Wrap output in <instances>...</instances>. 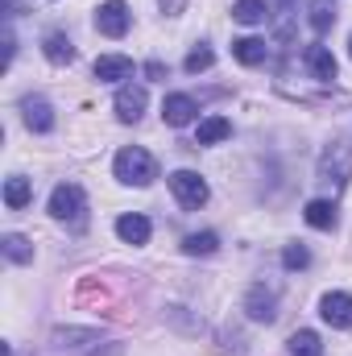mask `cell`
Instances as JSON below:
<instances>
[{
    "label": "cell",
    "instance_id": "18",
    "mask_svg": "<svg viewBox=\"0 0 352 356\" xmlns=\"http://www.w3.org/2000/svg\"><path fill=\"white\" fill-rule=\"evenodd\" d=\"M29 199H33V182H29V178L13 175L4 182V207H8V211H21Z\"/></svg>",
    "mask_w": 352,
    "mask_h": 356
},
{
    "label": "cell",
    "instance_id": "5",
    "mask_svg": "<svg viewBox=\"0 0 352 356\" xmlns=\"http://www.w3.org/2000/svg\"><path fill=\"white\" fill-rule=\"evenodd\" d=\"M129 21H133V13H129L125 0H108V4L95 8V29L104 38H125L129 33Z\"/></svg>",
    "mask_w": 352,
    "mask_h": 356
},
{
    "label": "cell",
    "instance_id": "11",
    "mask_svg": "<svg viewBox=\"0 0 352 356\" xmlns=\"http://www.w3.org/2000/svg\"><path fill=\"white\" fill-rule=\"evenodd\" d=\"M21 120H25V129L29 133H50L54 129V108L46 104V99H21Z\"/></svg>",
    "mask_w": 352,
    "mask_h": 356
},
{
    "label": "cell",
    "instance_id": "16",
    "mask_svg": "<svg viewBox=\"0 0 352 356\" xmlns=\"http://www.w3.org/2000/svg\"><path fill=\"white\" fill-rule=\"evenodd\" d=\"M232 54H237V63H245V67H262L265 58H269V46H265L262 38H237V42H232Z\"/></svg>",
    "mask_w": 352,
    "mask_h": 356
},
{
    "label": "cell",
    "instance_id": "17",
    "mask_svg": "<svg viewBox=\"0 0 352 356\" xmlns=\"http://www.w3.org/2000/svg\"><path fill=\"white\" fill-rule=\"evenodd\" d=\"M42 54H46L54 67H67V63H75V46H71V38H67V33H46V42H42Z\"/></svg>",
    "mask_w": 352,
    "mask_h": 356
},
{
    "label": "cell",
    "instance_id": "25",
    "mask_svg": "<svg viewBox=\"0 0 352 356\" xmlns=\"http://www.w3.org/2000/svg\"><path fill=\"white\" fill-rule=\"evenodd\" d=\"M216 63V54H211V46H195L191 54H186V63H182V71L186 75H199V71H207Z\"/></svg>",
    "mask_w": 352,
    "mask_h": 356
},
{
    "label": "cell",
    "instance_id": "27",
    "mask_svg": "<svg viewBox=\"0 0 352 356\" xmlns=\"http://www.w3.org/2000/svg\"><path fill=\"white\" fill-rule=\"evenodd\" d=\"M158 4H162L166 17H182V8H186V0H158Z\"/></svg>",
    "mask_w": 352,
    "mask_h": 356
},
{
    "label": "cell",
    "instance_id": "30",
    "mask_svg": "<svg viewBox=\"0 0 352 356\" xmlns=\"http://www.w3.org/2000/svg\"><path fill=\"white\" fill-rule=\"evenodd\" d=\"M349 58H352V38H349Z\"/></svg>",
    "mask_w": 352,
    "mask_h": 356
},
{
    "label": "cell",
    "instance_id": "3",
    "mask_svg": "<svg viewBox=\"0 0 352 356\" xmlns=\"http://www.w3.org/2000/svg\"><path fill=\"white\" fill-rule=\"evenodd\" d=\"M319 178L332 182L336 191L349 186V178H352V145L349 141H332V145H323V154H319Z\"/></svg>",
    "mask_w": 352,
    "mask_h": 356
},
{
    "label": "cell",
    "instance_id": "10",
    "mask_svg": "<svg viewBox=\"0 0 352 356\" xmlns=\"http://www.w3.org/2000/svg\"><path fill=\"white\" fill-rule=\"evenodd\" d=\"M303 63H307V71H311L319 83H332V79H336V71H340V67H336V54H332L328 46H319V42H315V46H307Z\"/></svg>",
    "mask_w": 352,
    "mask_h": 356
},
{
    "label": "cell",
    "instance_id": "6",
    "mask_svg": "<svg viewBox=\"0 0 352 356\" xmlns=\"http://www.w3.org/2000/svg\"><path fill=\"white\" fill-rule=\"evenodd\" d=\"M145 104H150V95H145V88H141V83H125V88L116 91V116H120L125 124L141 120Z\"/></svg>",
    "mask_w": 352,
    "mask_h": 356
},
{
    "label": "cell",
    "instance_id": "29",
    "mask_svg": "<svg viewBox=\"0 0 352 356\" xmlns=\"http://www.w3.org/2000/svg\"><path fill=\"white\" fill-rule=\"evenodd\" d=\"M278 4H298V0H278Z\"/></svg>",
    "mask_w": 352,
    "mask_h": 356
},
{
    "label": "cell",
    "instance_id": "23",
    "mask_svg": "<svg viewBox=\"0 0 352 356\" xmlns=\"http://www.w3.org/2000/svg\"><path fill=\"white\" fill-rule=\"evenodd\" d=\"M232 17H237L241 25H262L265 17H269V4H265V0H237V4H232Z\"/></svg>",
    "mask_w": 352,
    "mask_h": 356
},
{
    "label": "cell",
    "instance_id": "14",
    "mask_svg": "<svg viewBox=\"0 0 352 356\" xmlns=\"http://www.w3.org/2000/svg\"><path fill=\"white\" fill-rule=\"evenodd\" d=\"M303 220H307L311 228H319V232H332L340 216H336V203H332V199H311V203L303 207Z\"/></svg>",
    "mask_w": 352,
    "mask_h": 356
},
{
    "label": "cell",
    "instance_id": "8",
    "mask_svg": "<svg viewBox=\"0 0 352 356\" xmlns=\"http://www.w3.org/2000/svg\"><path fill=\"white\" fill-rule=\"evenodd\" d=\"M245 311H249L253 323H273V319H278V294L265 290V286H253V290L245 294Z\"/></svg>",
    "mask_w": 352,
    "mask_h": 356
},
{
    "label": "cell",
    "instance_id": "4",
    "mask_svg": "<svg viewBox=\"0 0 352 356\" xmlns=\"http://www.w3.org/2000/svg\"><path fill=\"white\" fill-rule=\"evenodd\" d=\"M170 191H175V199L182 203V207H203L207 199H211V191H207V182L195 175V170H175L170 175Z\"/></svg>",
    "mask_w": 352,
    "mask_h": 356
},
{
    "label": "cell",
    "instance_id": "19",
    "mask_svg": "<svg viewBox=\"0 0 352 356\" xmlns=\"http://www.w3.org/2000/svg\"><path fill=\"white\" fill-rule=\"evenodd\" d=\"M50 340H54V348H88V344H99V336L83 332V327H58Z\"/></svg>",
    "mask_w": 352,
    "mask_h": 356
},
{
    "label": "cell",
    "instance_id": "26",
    "mask_svg": "<svg viewBox=\"0 0 352 356\" xmlns=\"http://www.w3.org/2000/svg\"><path fill=\"white\" fill-rule=\"evenodd\" d=\"M282 266H286V269H307V266H311L307 245H286V249H282Z\"/></svg>",
    "mask_w": 352,
    "mask_h": 356
},
{
    "label": "cell",
    "instance_id": "21",
    "mask_svg": "<svg viewBox=\"0 0 352 356\" xmlns=\"http://www.w3.org/2000/svg\"><path fill=\"white\" fill-rule=\"evenodd\" d=\"M0 249H4V257H8L13 266H29V261H33V245H29L25 236H17V232H8V236L0 241Z\"/></svg>",
    "mask_w": 352,
    "mask_h": 356
},
{
    "label": "cell",
    "instance_id": "28",
    "mask_svg": "<svg viewBox=\"0 0 352 356\" xmlns=\"http://www.w3.org/2000/svg\"><path fill=\"white\" fill-rule=\"evenodd\" d=\"M145 75H150V79H162V75H166V67H162V63H145Z\"/></svg>",
    "mask_w": 352,
    "mask_h": 356
},
{
    "label": "cell",
    "instance_id": "12",
    "mask_svg": "<svg viewBox=\"0 0 352 356\" xmlns=\"http://www.w3.org/2000/svg\"><path fill=\"white\" fill-rule=\"evenodd\" d=\"M95 79H99V83L133 79V58H125V54H99V58H95Z\"/></svg>",
    "mask_w": 352,
    "mask_h": 356
},
{
    "label": "cell",
    "instance_id": "1",
    "mask_svg": "<svg viewBox=\"0 0 352 356\" xmlns=\"http://www.w3.org/2000/svg\"><path fill=\"white\" fill-rule=\"evenodd\" d=\"M112 170H116V178H120L125 186H150V182L158 178V162H154L150 149H141V145H125V149L116 154Z\"/></svg>",
    "mask_w": 352,
    "mask_h": 356
},
{
    "label": "cell",
    "instance_id": "9",
    "mask_svg": "<svg viewBox=\"0 0 352 356\" xmlns=\"http://www.w3.org/2000/svg\"><path fill=\"white\" fill-rule=\"evenodd\" d=\"M319 315H323L332 327H352V294H344V290H332V294H323V302H319Z\"/></svg>",
    "mask_w": 352,
    "mask_h": 356
},
{
    "label": "cell",
    "instance_id": "15",
    "mask_svg": "<svg viewBox=\"0 0 352 356\" xmlns=\"http://www.w3.org/2000/svg\"><path fill=\"white\" fill-rule=\"evenodd\" d=\"M116 236H120L125 245H145V241H150V220L137 216V211H133V216H120V220H116Z\"/></svg>",
    "mask_w": 352,
    "mask_h": 356
},
{
    "label": "cell",
    "instance_id": "13",
    "mask_svg": "<svg viewBox=\"0 0 352 356\" xmlns=\"http://www.w3.org/2000/svg\"><path fill=\"white\" fill-rule=\"evenodd\" d=\"M232 137V120L228 116H207V120H199V129H195V145H220V141H228Z\"/></svg>",
    "mask_w": 352,
    "mask_h": 356
},
{
    "label": "cell",
    "instance_id": "24",
    "mask_svg": "<svg viewBox=\"0 0 352 356\" xmlns=\"http://www.w3.org/2000/svg\"><path fill=\"white\" fill-rule=\"evenodd\" d=\"M290 356H323V340L311 327H303V332L290 336Z\"/></svg>",
    "mask_w": 352,
    "mask_h": 356
},
{
    "label": "cell",
    "instance_id": "7",
    "mask_svg": "<svg viewBox=\"0 0 352 356\" xmlns=\"http://www.w3.org/2000/svg\"><path fill=\"white\" fill-rule=\"evenodd\" d=\"M195 116H199V104H195L186 91H175V95H166V99H162V120H166V124L182 129V124H191Z\"/></svg>",
    "mask_w": 352,
    "mask_h": 356
},
{
    "label": "cell",
    "instance_id": "22",
    "mask_svg": "<svg viewBox=\"0 0 352 356\" xmlns=\"http://www.w3.org/2000/svg\"><path fill=\"white\" fill-rule=\"evenodd\" d=\"M307 21H311V29H315V33H328V29L336 25V4H332V0H311Z\"/></svg>",
    "mask_w": 352,
    "mask_h": 356
},
{
    "label": "cell",
    "instance_id": "20",
    "mask_svg": "<svg viewBox=\"0 0 352 356\" xmlns=\"http://www.w3.org/2000/svg\"><path fill=\"white\" fill-rule=\"evenodd\" d=\"M220 249V236L216 232H191L186 241H182V253L186 257H211Z\"/></svg>",
    "mask_w": 352,
    "mask_h": 356
},
{
    "label": "cell",
    "instance_id": "2",
    "mask_svg": "<svg viewBox=\"0 0 352 356\" xmlns=\"http://www.w3.org/2000/svg\"><path fill=\"white\" fill-rule=\"evenodd\" d=\"M50 216L63 220V224H83L88 216V195L79 182H58L54 195H50Z\"/></svg>",
    "mask_w": 352,
    "mask_h": 356
}]
</instances>
